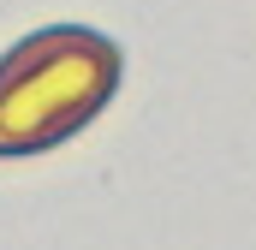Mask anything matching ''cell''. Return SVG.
<instances>
[{
	"mask_svg": "<svg viewBox=\"0 0 256 250\" xmlns=\"http://www.w3.org/2000/svg\"><path fill=\"white\" fill-rule=\"evenodd\" d=\"M120 48L84 24H42L0 54V155L60 149L120 90Z\"/></svg>",
	"mask_w": 256,
	"mask_h": 250,
	"instance_id": "1",
	"label": "cell"
}]
</instances>
